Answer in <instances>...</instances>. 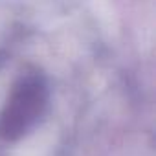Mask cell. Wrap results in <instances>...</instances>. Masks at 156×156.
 <instances>
[{
	"label": "cell",
	"mask_w": 156,
	"mask_h": 156,
	"mask_svg": "<svg viewBox=\"0 0 156 156\" xmlns=\"http://www.w3.org/2000/svg\"><path fill=\"white\" fill-rule=\"evenodd\" d=\"M46 101L48 90L42 77L28 75L20 79L0 114V136L4 140H19L39 119Z\"/></svg>",
	"instance_id": "1"
}]
</instances>
